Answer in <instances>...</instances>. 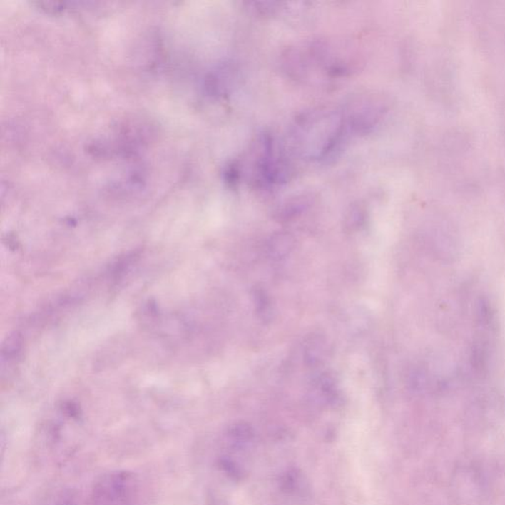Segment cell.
<instances>
[{
  "mask_svg": "<svg viewBox=\"0 0 505 505\" xmlns=\"http://www.w3.org/2000/svg\"><path fill=\"white\" fill-rule=\"evenodd\" d=\"M136 476L128 471L103 476L95 484L90 505H133L138 496Z\"/></svg>",
  "mask_w": 505,
  "mask_h": 505,
  "instance_id": "obj_1",
  "label": "cell"
},
{
  "mask_svg": "<svg viewBox=\"0 0 505 505\" xmlns=\"http://www.w3.org/2000/svg\"><path fill=\"white\" fill-rule=\"evenodd\" d=\"M295 246V238L287 232H277L270 236L267 243V255L272 259L282 260L292 252Z\"/></svg>",
  "mask_w": 505,
  "mask_h": 505,
  "instance_id": "obj_2",
  "label": "cell"
},
{
  "mask_svg": "<svg viewBox=\"0 0 505 505\" xmlns=\"http://www.w3.org/2000/svg\"><path fill=\"white\" fill-rule=\"evenodd\" d=\"M326 352L327 342L320 335H312L304 345V359L310 367L321 364Z\"/></svg>",
  "mask_w": 505,
  "mask_h": 505,
  "instance_id": "obj_3",
  "label": "cell"
},
{
  "mask_svg": "<svg viewBox=\"0 0 505 505\" xmlns=\"http://www.w3.org/2000/svg\"><path fill=\"white\" fill-rule=\"evenodd\" d=\"M228 437L233 447H245L254 439V430L247 424H234L229 429Z\"/></svg>",
  "mask_w": 505,
  "mask_h": 505,
  "instance_id": "obj_4",
  "label": "cell"
},
{
  "mask_svg": "<svg viewBox=\"0 0 505 505\" xmlns=\"http://www.w3.org/2000/svg\"><path fill=\"white\" fill-rule=\"evenodd\" d=\"M367 221V211L359 205H354L350 207L345 216V230L347 232H355L360 230L364 226Z\"/></svg>",
  "mask_w": 505,
  "mask_h": 505,
  "instance_id": "obj_5",
  "label": "cell"
},
{
  "mask_svg": "<svg viewBox=\"0 0 505 505\" xmlns=\"http://www.w3.org/2000/svg\"><path fill=\"white\" fill-rule=\"evenodd\" d=\"M317 388L320 391L322 397L330 404H336L341 399L340 392L337 390L336 381L333 376L322 374L317 381Z\"/></svg>",
  "mask_w": 505,
  "mask_h": 505,
  "instance_id": "obj_6",
  "label": "cell"
},
{
  "mask_svg": "<svg viewBox=\"0 0 505 505\" xmlns=\"http://www.w3.org/2000/svg\"><path fill=\"white\" fill-rule=\"evenodd\" d=\"M252 296H254V302L255 306H256L257 316H259L262 321L272 320V302H270V299L267 293H265V291L261 290V288H257V290H255Z\"/></svg>",
  "mask_w": 505,
  "mask_h": 505,
  "instance_id": "obj_7",
  "label": "cell"
},
{
  "mask_svg": "<svg viewBox=\"0 0 505 505\" xmlns=\"http://www.w3.org/2000/svg\"><path fill=\"white\" fill-rule=\"evenodd\" d=\"M306 205H307V202L301 200V198H297L293 202L288 203L280 210L277 215L278 218L280 220H290V219L295 218L299 213H302Z\"/></svg>",
  "mask_w": 505,
  "mask_h": 505,
  "instance_id": "obj_8",
  "label": "cell"
},
{
  "mask_svg": "<svg viewBox=\"0 0 505 505\" xmlns=\"http://www.w3.org/2000/svg\"><path fill=\"white\" fill-rule=\"evenodd\" d=\"M219 466H220L221 470L232 480H241L242 476H243V471H242L240 465H238L235 461L232 460L230 457H228V456L221 457L219 459Z\"/></svg>",
  "mask_w": 505,
  "mask_h": 505,
  "instance_id": "obj_9",
  "label": "cell"
},
{
  "mask_svg": "<svg viewBox=\"0 0 505 505\" xmlns=\"http://www.w3.org/2000/svg\"><path fill=\"white\" fill-rule=\"evenodd\" d=\"M302 481L297 471H288L287 473L282 476L280 484H282V488L285 489V491H287V493H295L297 489H300Z\"/></svg>",
  "mask_w": 505,
  "mask_h": 505,
  "instance_id": "obj_10",
  "label": "cell"
}]
</instances>
